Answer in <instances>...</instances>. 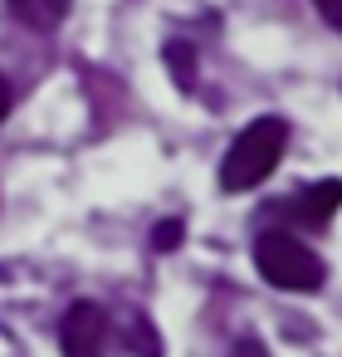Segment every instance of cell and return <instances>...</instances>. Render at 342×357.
<instances>
[{"mask_svg": "<svg viewBox=\"0 0 342 357\" xmlns=\"http://www.w3.org/2000/svg\"><path fill=\"white\" fill-rule=\"evenodd\" d=\"M283 147H288V123L283 118H254L230 142V152L220 162V186L225 191H249V186L269 181V172L279 167Z\"/></svg>", "mask_w": 342, "mask_h": 357, "instance_id": "cell-1", "label": "cell"}, {"mask_svg": "<svg viewBox=\"0 0 342 357\" xmlns=\"http://www.w3.org/2000/svg\"><path fill=\"white\" fill-rule=\"evenodd\" d=\"M254 264L259 274L274 284V289H288V294H318L327 269L318 259V250H308L303 240H293L288 230H264L254 240Z\"/></svg>", "mask_w": 342, "mask_h": 357, "instance_id": "cell-2", "label": "cell"}, {"mask_svg": "<svg viewBox=\"0 0 342 357\" xmlns=\"http://www.w3.org/2000/svg\"><path fill=\"white\" fill-rule=\"evenodd\" d=\"M103 333H108V318L98 303H74L59 323V347L64 357H103Z\"/></svg>", "mask_w": 342, "mask_h": 357, "instance_id": "cell-3", "label": "cell"}, {"mask_svg": "<svg viewBox=\"0 0 342 357\" xmlns=\"http://www.w3.org/2000/svg\"><path fill=\"white\" fill-rule=\"evenodd\" d=\"M337 211H342V181H313V186L293 201V215H298L303 225H327Z\"/></svg>", "mask_w": 342, "mask_h": 357, "instance_id": "cell-4", "label": "cell"}, {"mask_svg": "<svg viewBox=\"0 0 342 357\" xmlns=\"http://www.w3.org/2000/svg\"><path fill=\"white\" fill-rule=\"evenodd\" d=\"M6 6H10V15H15L20 25H30V30H54V25L69 15L74 0H6Z\"/></svg>", "mask_w": 342, "mask_h": 357, "instance_id": "cell-5", "label": "cell"}, {"mask_svg": "<svg viewBox=\"0 0 342 357\" xmlns=\"http://www.w3.org/2000/svg\"><path fill=\"white\" fill-rule=\"evenodd\" d=\"M166 69L176 74L181 89H196V50H191L186 40H171V45H166Z\"/></svg>", "mask_w": 342, "mask_h": 357, "instance_id": "cell-6", "label": "cell"}, {"mask_svg": "<svg viewBox=\"0 0 342 357\" xmlns=\"http://www.w3.org/2000/svg\"><path fill=\"white\" fill-rule=\"evenodd\" d=\"M127 347H137L142 357H157V352H162V342H157V333H152L147 318H132V328H127Z\"/></svg>", "mask_w": 342, "mask_h": 357, "instance_id": "cell-7", "label": "cell"}, {"mask_svg": "<svg viewBox=\"0 0 342 357\" xmlns=\"http://www.w3.org/2000/svg\"><path fill=\"white\" fill-rule=\"evenodd\" d=\"M181 245V220H162L157 230H152V250H162V255H171Z\"/></svg>", "mask_w": 342, "mask_h": 357, "instance_id": "cell-8", "label": "cell"}, {"mask_svg": "<svg viewBox=\"0 0 342 357\" xmlns=\"http://www.w3.org/2000/svg\"><path fill=\"white\" fill-rule=\"evenodd\" d=\"M313 6H318V15H322L332 30H342V0H313Z\"/></svg>", "mask_w": 342, "mask_h": 357, "instance_id": "cell-9", "label": "cell"}, {"mask_svg": "<svg viewBox=\"0 0 342 357\" xmlns=\"http://www.w3.org/2000/svg\"><path fill=\"white\" fill-rule=\"evenodd\" d=\"M230 357H269V352H264V342H259V337H240V342L230 347Z\"/></svg>", "mask_w": 342, "mask_h": 357, "instance_id": "cell-10", "label": "cell"}, {"mask_svg": "<svg viewBox=\"0 0 342 357\" xmlns=\"http://www.w3.org/2000/svg\"><path fill=\"white\" fill-rule=\"evenodd\" d=\"M6 113H10V84H6V74H0V123H6Z\"/></svg>", "mask_w": 342, "mask_h": 357, "instance_id": "cell-11", "label": "cell"}]
</instances>
